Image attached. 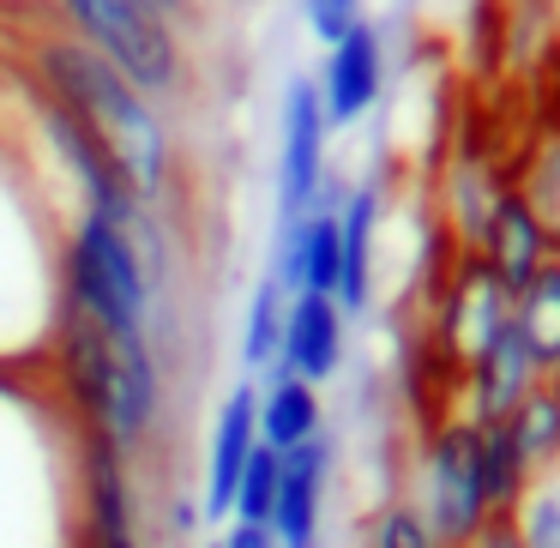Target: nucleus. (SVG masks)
<instances>
[{"label": "nucleus", "instance_id": "obj_6", "mask_svg": "<svg viewBox=\"0 0 560 548\" xmlns=\"http://www.w3.org/2000/svg\"><path fill=\"white\" fill-rule=\"evenodd\" d=\"M326 109H319L314 79H295L283 91V139H278V199H283V223L307 218L326 194Z\"/></svg>", "mask_w": 560, "mask_h": 548}, {"label": "nucleus", "instance_id": "obj_5", "mask_svg": "<svg viewBox=\"0 0 560 548\" xmlns=\"http://www.w3.org/2000/svg\"><path fill=\"white\" fill-rule=\"evenodd\" d=\"M506 326H512V290L476 254H464L458 278L440 295V319H434V338H440V350H446V362L464 374Z\"/></svg>", "mask_w": 560, "mask_h": 548}, {"label": "nucleus", "instance_id": "obj_17", "mask_svg": "<svg viewBox=\"0 0 560 548\" xmlns=\"http://www.w3.org/2000/svg\"><path fill=\"white\" fill-rule=\"evenodd\" d=\"M512 530H518L524 548H560V458L530 470L524 494L512 500Z\"/></svg>", "mask_w": 560, "mask_h": 548}, {"label": "nucleus", "instance_id": "obj_14", "mask_svg": "<svg viewBox=\"0 0 560 548\" xmlns=\"http://www.w3.org/2000/svg\"><path fill=\"white\" fill-rule=\"evenodd\" d=\"M319 434H326L319 386H307V380H295V374H271L266 392H259V446L295 452Z\"/></svg>", "mask_w": 560, "mask_h": 548}, {"label": "nucleus", "instance_id": "obj_21", "mask_svg": "<svg viewBox=\"0 0 560 548\" xmlns=\"http://www.w3.org/2000/svg\"><path fill=\"white\" fill-rule=\"evenodd\" d=\"M368 548H440V543L410 500H392V506H380L374 524H368Z\"/></svg>", "mask_w": 560, "mask_h": 548}, {"label": "nucleus", "instance_id": "obj_24", "mask_svg": "<svg viewBox=\"0 0 560 548\" xmlns=\"http://www.w3.org/2000/svg\"><path fill=\"white\" fill-rule=\"evenodd\" d=\"M470 548H524V543H518V530H512V518H494V524H482V536H476Z\"/></svg>", "mask_w": 560, "mask_h": 548}, {"label": "nucleus", "instance_id": "obj_11", "mask_svg": "<svg viewBox=\"0 0 560 548\" xmlns=\"http://www.w3.org/2000/svg\"><path fill=\"white\" fill-rule=\"evenodd\" d=\"M331 482V440H307V446L283 452L278 470V500H271V536L278 548H319V506H326Z\"/></svg>", "mask_w": 560, "mask_h": 548}, {"label": "nucleus", "instance_id": "obj_20", "mask_svg": "<svg viewBox=\"0 0 560 548\" xmlns=\"http://www.w3.org/2000/svg\"><path fill=\"white\" fill-rule=\"evenodd\" d=\"M278 470H283V452L254 446V458H247L242 482H235V506H230V518L266 524V518H271V500H278Z\"/></svg>", "mask_w": 560, "mask_h": 548}, {"label": "nucleus", "instance_id": "obj_15", "mask_svg": "<svg viewBox=\"0 0 560 548\" xmlns=\"http://www.w3.org/2000/svg\"><path fill=\"white\" fill-rule=\"evenodd\" d=\"M512 326L524 331L536 368H542V374H560V254L512 295Z\"/></svg>", "mask_w": 560, "mask_h": 548}, {"label": "nucleus", "instance_id": "obj_10", "mask_svg": "<svg viewBox=\"0 0 560 548\" xmlns=\"http://www.w3.org/2000/svg\"><path fill=\"white\" fill-rule=\"evenodd\" d=\"M259 446V386L254 380H242V386L223 398L218 422H211V452H206V500H199V512L230 524V506H235V482H242L247 458H254Z\"/></svg>", "mask_w": 560, "mask_h": 548}, {"label": "nucleus", "instance_id": "obj_2", "mask_svg": "<svg viewBox=\"0 0 560 548\" xmlns=\"http://www.w3.org/2000/svg\"><path fill=\"white\" fill-rule=\"evenodd\" d=\"M61 31H73L85 49H97L127 85H139L151 103H170L187 79V49L175 19L158 0H55Z\"/></svg>", "mask_w": 560, "mask_h": 548}, {"label": "nucleus", "instance_id": "obj_9", "mask_svg": "<svg viewBox=\"0 0 560 548\" xmlns=\"http://www.w3.org/2000/svg\"><path fill=\"white\" fill-rule=\"evenodd\" d=\"M536 380H542V368H536L524 331L506 326V331H500V338L458 374V386H464V410H458V416H464V422H506V416L518 410L524 398H530Z\"/></svg>", "mask_w": 560, "mask_h": 548}, {"label": "nucleus", "instance_id": "obj_25", "mask_svg": "<svg viewBox=\"0 0 560 548\" xmlns=\"http://www.w3.org/2000/svg\"><path fill=\"white\" fill-rule=\"evenodd\" d=\"M158 7H163L170 19H187V13H194V0H158Z\"/></svg>", "mask_w": 560, "mask_h": 548}, {"label": "nucleus", "instance_id": "obj_22", "mask_svg": "<svg viewBox=\"0 0 560 548\" xmlns=\"http://www.w3.org/2000/svg\"><path fill=\"white\" fill-rule=\"evenodd\" d=\"M302 7H307V31H314L326 49H331V43H338L350 25H362V0H302Z\"/></svg>", "mask_w": 560, "mask_h": 548}, {"label": "nucleus", "instance_id": "obj_7", "mask_svg": "<svg viewBox=\"0 0 560 548\" xmlns=\"http://www.w3.org/2000/svg\"><path fill=\"white\" fill-rule=\"evenodd\" d=\"M380 85H386V37H380V25L362 19V25H350L326 49V67H319V79H314L331 133L362 121V115L380 103Z\"/></svg>", "mask_w": 560, "mask_h": 548}, {"label": "nucleus", "instance_id": "obj_4", "mask_svg": "<svg viewBox=\"0 0 560 548\" xmlns=\"http://www.w3.org/2000/svg\"><path fill=\"white\" fill-rule=\"evenodd\" d=\"M79 524L91 548H145L133 458L91 428H79Z\"/></svg>", "mask_w": 560, "mask_h": 548}, {"label": "nucleus", "instance_id": "obj_12", "mask_svg": "<svg viewBox=\"0 0 560 548\" xmlns=\"http://www.w3.org/2000/svg\"><path fill=\"white\" fill-rule=\"evenodd\" d=\"M476 259H482L488 271H494L500 283H506L512 295L524 290V283L536 278V271L555 259V242H548V230L530 218V206L518 199V187H506V194L494 199V211H488L482 223V242L470 247Z\"/></svg>", "mask_w": 560, "mask_h": 548}, {"label": "nucleus", "instance_id": "obj_8", "mask_svg": "<svg viewBox=\"0 0 560 548\" xmlns=\"http://www.w3.org/2000/svg\"><path fill=\"white\" fill-rule=\"evenodd\" d=\"M343 338H350V314L331 295H290L271 374H295L307 386H326L343 368Z\"/></svg>", "mask_w": 560, "mask_h": 548}, {"label": "nucleus", "instance_id": "obj_23", "mask_svg": "<svg viewBox=\"0 0 560 548\" xmlns=\"http://www.w3.org/2000/svg\"><path fill=\"white\" fill-rule=\"evenodd\" d=\"M218 548H278V536H271V524H247V518H230L218 536Z\"/></svg>", "mask_w": 560, "mask_h": 548}, {"label": "nucleus", "instance_id": "obj_16", "mask_svg": "<svg viewBox=\"0 0 560 548\" xmlns=\"http://www.w3.org/2000/svg\"><path fill=\"white\" fill-rule=\"evenodd\" d=\"M506 434L518 446L524 470H542L560 458V374H542L530 386V398L506 416Z\"/></svg>", "mask_w": 560, "mask_h": 548}, {"label": "nucleus", "instance_id": "obj_1", "mask_svg": "<svg viewBox=\"0 0 560 548\" xmlns=\"http://www.w3.org/2000/svg\"><path fill=\"white\" fill-rule=\"evenodd\" d=\"M25 79L49 91L103 151L127 175L145 206H163L175 187V139L163 127V109L139 85H127L97 49L73 37V31H31L25 37Z\"/></svg>", "mask_w": 560, "mask_h": 548}, {"label": "nucleus", "instance_id": "obj_3", "mask_svg": "<svg viewBox=\"0 0 560 548\" xmlns=\"http://www.w3.org/2000/svg\"><path fill=\"white\" fill-rule=\"evenodd\" d=\"M416 512L428 518L440 548H470L482 536V524H494L488 506V482H482V428L446 416L434 434L422 440L416 458Z\"/></svg>", "mask_w": 560, "mask_h": 548}, {"label": "nucleus", "instance_id": "obj_18", "mask_svg": "<svg viewBox=\"0 0 560 548\" xmlns=\"http://www.w3.org/2000/svg\"><path fill=\"white\" fill-rule=\"evenodd\" d=\"M283 307H290V295H283L271 278H259L254 302H247V319H242V368L247 374H271V362H278Z\"/></svg>", "mask_w": 560, "mask_h": 548}, {"label": "nucleus", "instance_id": "obj_19", "mask_svg": "<svg viewBox=\"0 0 560 548\" xmlns=\"http://www.w3.org/2000/svg\"><path fill=\"white\" fill-rule=\"evenodd\" d=\"M518 199L530 206V218L548 230V242H555V254H560V139H548V145L536 151L530 175L518 182Z\"/></svg>", "mask_w": 560, "mask_h": 548}, {"label": "nucleus", "instance_id": "obj_13", "mask_svg": "<svg viewBox=\"0 0 560 548\" xmlns=\"http://www.w3.org/2000/svg\"><path fill=\"white\" fill-rule=\"evenodd\" d=\"M338 235H343V278H338V307L362 314L374 302V242H380V194L355 187L338 199Z\"/></svg>", "mask_w": 560, "mask_h": 548}]
</instances>
